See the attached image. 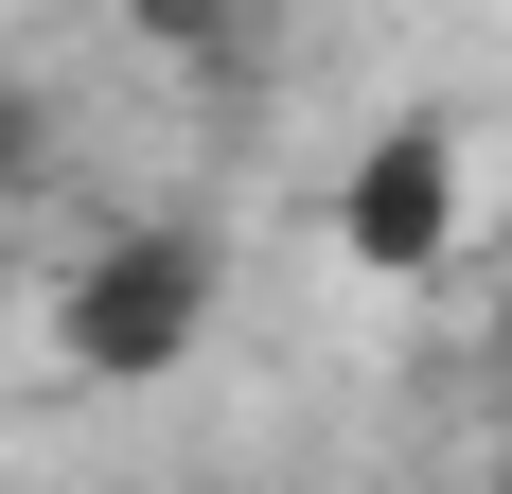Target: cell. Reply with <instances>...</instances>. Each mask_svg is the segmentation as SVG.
<instances>
[{
  "label": "cell",
  "mask_w": 512,
  "mask_h": 494,
  "mask_svg": "<svg viewBox=\"0 0 512 494\" xmlns=\"http://www.w3.org/2000/svg\"><path fill=\"white\" fill-rule=\"evenodd\" d=\"M212 318H230V247L195 230V212H124V230H89L71 265H53V371L71 389H177L212 353Z\"/></svg>",
  "instance_id": "6da1fadb"
},
{
  "label": "cell",
  "mask_w": 512,
  "mask_h": 494,
  "mask_svg": "<svg viewBox=\"0 0 512 494\" xmlns=\"http://www.w3.org/2000/svg\"><path fill=\"white\" fill-rule=\"evenodd\" d=\"M318 230H336L354 283H442V265L477 247V124H460V106H389V124L336 159Z\"/></svg>",
  "instance_id": "7a4b0ae2"
},
{
  "label": "cell",
  "mask_w": 512,
  "mask_h": 494,
  "mask_svg": "<svg viewBox=\"0 0 512 494\" xmlns=\"http://www.w3.org/2000/svg\"><path fill=\"white\" fill-rule=\"evenodd\" d=\"M53 142H71V106H53L36 71H0V212H18V195H53Z\"/></svg>",
  "instance_id": "3957f363"
},
{
  "label": "cell",
  "mask_w": 512,
  "mask_h": 494,
  "mask_svg": "<svg viewBox=\"0 0 512 494\" xmlns=\"http://www.w3.org/2000/svg\"><path fill=\"white\" fill-rule=\"evenodd\" d=\"M106 18H124V53H230L265 0H106Z\"/></svg>",
  "instance_id": "277c9868"
},
{
  "label": "cell",
  "mask_w": 512,
  "mask_h": 494,
  "mask_svg": "<svg viewBox=\"0 0 512 494\" xmlns=\"http://www.w3.org/2000/svg\"><path fill=\"white\" fill-rule=\"evenodd\" d=\"M477 494H512V424H495V459H477Z\"/></svg>",
  "instance_id": "5b68a950"
},
{
  "label": "cell",
  "mask_w": 512,
  "mask_h": 494,
  "mask_svg": "<svg viewBox=\"0 0 512 494\" xmlns=\"http://www.w3.org/2000/svg\"><path fill=\"white\" fill-rule=\"evenodd\" d=\"M495 389H512V283H495Z\"/></svg>",
  "instance_id": "8992f818"
}]
</instances>
